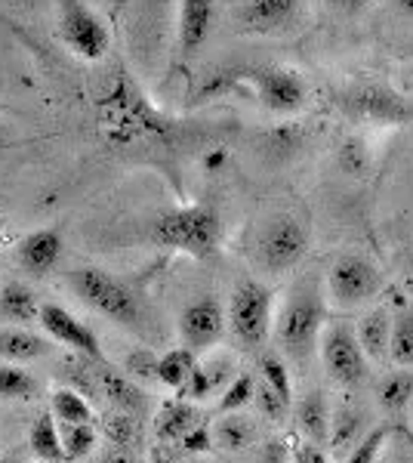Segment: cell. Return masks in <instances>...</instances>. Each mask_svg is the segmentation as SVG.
I'll list each match as a JSON object with an SVG mask.
<instances>
[{"instance_id": "6da1fadb", "label": "cell", "mask_w": 413, "mask_h": 463, "mask_svg": "<svg viewBox=\"0 0 413 463\" xmlns=\"http://www.w3.org/2000/svg\"><path fill=\"white\" fill-rule=\"evenodd\" d=\"M93 115L102 143L111 148L164 143L173 133V121L148 102V96L142 93V87L130 78L124 65H117L96 93Z\"/></svg>"}, {"instance_id": "7a4b0ae2", "label": "cell", "mask_w": 413, "mask_h": 463, "mask_svg": "<svg viewBox=\"0 0 413 463\" xmlns=\"http://www.w3.org/2000/svg\"><path fill=\"white\" fill-rule=\"evenodd\" d=\"M152 241L192 260H210L222 244V216L213 204L173 207L152 222Z\"/></svg>"}, {"instance_id": "3957f363", "label": "cell", "mask_w": 413, "mask_h": 463, "mask_svg": "<svg viewBox=\"0 0 413 463\" xmlns=\"http://www.w3.org/2000/svg\"><path fill=\"white\" fill-rule=\"evenodd\" d=\"M71 288L74 294L84 300L89 309L99 312L102 318L115 321V325L127 327V331H142L145 327V303L127 285L124 279H117L115 272L102 266H80L71 272Z\"/></svg>"}, {"instance_id": "277c9868", "label": "cell", "mask_w": 413, "mask_h": 463, "mask_svg": "<svg viewBox=\"0 0 413 463\" xmlns=\"http://www.w3.org/2000/svg\"><path fill=\"white\" fill-rule=\"evenodd\" d=\"M327 325V300L318 281H299L290 290L287 303H284L281 316L275 318V337L284 346V353L296 362H305L314 349L318 337Z\"/></svg>"}, {"instance_id": "5b68a950", "label": "cell", "mask_w": 413, "mask_h": 463, "mask_svg": "<svg viewBox=\"0 0 413 463\" xmlns=\"http://www.w3.org/2000/svg\"><path fill=\"white\" fill-rule=\"evenodd\" d=\"M312 250V232L299 216L275 213L259 226L253 238V257L268 275H281L296 269Z\"/></svg>"}, {"instance_id": "8992f818", "label": "cell", "mask_w": 413, "mask_h": 463, "mask_svg": "<svg viewBox=\"0 0 413 463\" xmlns=\"http://www.w3.org/2000/svg\"><path fill=\"white\" fill-rule=\"evenodd\" d=\"M56 32L62 47L80 62H102L111 50V32L87 0H56Z\"/></svg>"}, {"instance_id": "52a82bcc", "label": "cell", "mask_w": 413, "mask_h": 463, "mask_svg": "<svg viewBox=\"0 0 413 463\" xmlns=\"http://www.w3.org/2000/svg\"><path fill=\"white\" fill-rule=\"evenodd\" d=\"M225 321L244 349H262L275 334V294L262 281H241L231 294Z\"/></svg>"}, {"instance_id": "ba28073f", "label": "cell", "mask_w": 413, "mask_h": 463, "mask_svg": "<svg viewBox=\"0 0 413 463\" xmlns=\"http://www.w3.org/2000/svg\"><path fill=\"white\" fill-rule=\"evenodd\" d=\"M247 96L277 118L299 115L309 102V84L303 74L284 65H259L247 69Z\"/></svg>"}, {"instance_id": "9c48e42d", "label": "cell", "mask_w": 413, "mask_h": 463, "mask_svg": "<svg viewBox=\"0 0 413 463\" xmlns=\"http://www.w3.org/2000/svg\"><path fill=\"white\" fill-rule=\"evenodd\" d=\"M386 288L382 272L367 257L343 253L327 269V290L324 297L340 309H358V306L377 300Z\"/></svg>"}, {"instance_id": "30bf717a", "label": "cell", "mask_w": 413, "mask_h": 463, "mask_svg": "<svg viewBox=\"0 0 413 463\" xmlns=\"http://www.w3.org/2000/svg\"><path fill=\"white\" fill-rule=\"evenodd\" d=\"M318 355L327 377L343 390H358L371 374V362H367L364 349L358 346L355 331L345 321L324 325V331L318 337Z\"/></svg>"}, {"instance_id": "8fae6325", "label": "cell", "mask_w": 413, "mask_h": 463, "mask_svg": "<svg viewBox=\"0 0 413 463\" xmlns=\"http://www.w3.org/2000/svg\"><path fill=\"white\" fill-rule=\"evenodd\" d=\"M303 0H238L235 25L241 34L281 37L299 28Z\"/></svg>"}, {"instance_id": "7c38bea8", "label": "cell", "mask_w": 413, "mask_h": 463, "mask_svg": "<svg viewBox=\"0 0 413 463\" xmlns=\"http://www.w3.org/2000/svg\"><path fill=\"white\" fill-rule=\"evenodd\" d=\"M225 327H229L225 309L213 294L198 297V300H192L179 312V340L194 355L210 353L225 337Z\"/></svg>"}, {"instance_id": "4fadbf2b", "label": "cell", "mask_w": 413, "mask_h": 463, "mask_svg": "<svg viewBox=\"0 0 413 463\" xmlns=\"http://www.w3.org/2000/svg\"><path fill=\"white\" fill-rule=\"evenodd\" d=\"M37 325L47 331L50 340L62 343V346L71 349L74 355H84L89 362L105 364V353H102V343L96 337V331L89 325H84L80 318H74L65 306L43 303L41 312H37Z\"/></svg>"}, {"instance_id": "5bb4252c", "label": "cell", "mask_w": 413, "mask_h": 463, "mask_svg": "<svg viewBox=\"0 0 413 463\" xmlns=\"http://www.w3.org/2000/svg\"><path fill=\"white\" fill-rule=\"evenodd\" d=\"M65 250V238L59 226H43L28 232L25 238L16 244V263L25 269V275L32 279H47L52 269L59 266Z\"/></svg>"}, {"instance_id": "9a60e30c", "label": "cell", "mask_w": 413, "mask_h": 463, "mask_svg": "<svg viewBox=\"0 0 413 463\" xmlns=\"http://www.w3.org/2000/svg\"><path fill=\"white\" fill-rule=\"evenodd\" d=\"M216 28V0H179L176 10V43L183 59L204 50Z\"/></svg>"}, {"instance_id": "2e32d148", "label": "cell", "mask_w": 413, "mask_h": 463, "mask_svg": "<svg viewBox=\"0 0 413 463\" xmlns=\"http://www.w3.org/2000/svg\"><path fill=\"white\" fill-rule=\"evenodd\" d=\"M358 337V346L364 349L367 362H389V340H392V312L386 306L367 309L358 325L352 327Z\"/></svg>"}, {"instance_id": "e0dca14e", "label": "cell", "mask_w": 413, "mask_h": 463, "mask_svg": "<svg viewBox=\"0 0 413 463\" xmlns=\"http://www.w3.org/2000/svg\"><path fill=\"white\" fill-rule=\"evenodd\" d=\"M50 340L41 337V334L28 331V327H0V358L13 364H25L34 362V358L50 355Z\"/></svg>"}, {"instance_id": "ac0fdd59", "label": "cell", "mask_w": 413, "mask_h": 463, "mask_svg": "<svg viewBox=\"0 0 413 463\" xmlns=\"http://www.w3.org/2000/svg\"><path fill=\"white\" fill-rule=\"evenodd\" d=\"M194 423H201L198 408L189 399H170L155 414V436L161 442H179Z\"/></svg>"}, {"instance_id": "d6986e66", "label": "cell", "mask_w": 413, "mask_h": 463, "mask_svg": "<svg viewBox=\"0 0 413 463\" xmlns=\"http://www.w3.org/2000/svg\"><path fill=\"white\" fill-rule=\"evenodd\" d=\"M99 390L105 399L117 411H124V414L136 417L142 414V408H145V392H142V386H136L133 377L121 374V371H111V368L99 371Z\"/></svg>"}, {"instance_id": "ffe728a7", "label": "cell", "mask_w": 413, "mask_h": 463, "mask_svg": "<svg viewBox=\"0 0 413 463\" xmlns=\"http://www.w3.org/2000/svg\"><path fill=\"white\" fill-rule=\"evenodd\" d=\"M367 432V423H364V414L349 405L330 411V432H327V442L333 445V454L336 458H345Z\"/></svg>"}, {"instance_id": "44dd1931", "label": "cell", "mask_w": 413, "mask_h": 463, "mask_svg": "<svg viewBox=\"0 0 413 463\" xmlns=\"http://www.w3.org/2000/svg\"><path fill=\"white\" fill-rule=\"evenodd\" d=\"M37 312H41V303H37L34 290L28 285H22V281H6V285L0 288V318L28 327L32 321H37Z\"/></svg>"}, {"instance_id": "7402d4cb", "label": "cell", "mask_w": 413, "mask_h": 463, "mask_svg": "<svg viewBox=\"0 0 413 463\" xmlns=\"http://www.w3.org/2000/svg\"><path fill=\"white\" fill-rule=\"evenodd\" d=\"M296 427L303 432L305 442L324 445L327 432H330V405L324 399V392H309L303 402L296 405Z\"/></svg>"}, {"instance_id": "603a6c76", "label": "cell", "mask_w": 413, "mask_h": 463, "mask_svg": "<svg viewBox=\"0 0 413 463\" xmlns=\"http://www.w3.org/2000/svg\"><path fill=\"white\" fill-rule=\"evenodd\" d=\"M213 432V448H222V451H247L253 442H257V427L241 414V411H231V414H222L220 420L210 427Z\"/></svg>"}, {"instance_id": "cb8c5ba5", "label": "cell", "mask_w": 413, "mask_h": 463, "mask_svg": "<svg viewBox=\"0 0 413 463\" xmlns=\"http://www.w3.org/2000/svg\"><path fill=\"white\" fill-rule=\"evenodd\" d=\"M28 448L41 463H62V439H59V420L52 414H37L28 430Z\"/></svg>"}, {"instance_id": "d4e9b609", "label": "cell", "mask_w": 413, "mask_h": 463, "mask_svg": "<svg viewBox=\"0 0 413 463\" xmlns=\"http://www.w3.org/2000/svg\"><path fill=\"white\" fill-rule=\"evenodd\" d=\"M377 399L386 414H392V417L404 414L413 402V368H398L392 374L382 377L377 386Z\"/></svg>"}, {"instance_id": "484cf974", "label": "cell", "mask_w": 413, "mask_h": 463, "mask_svg": "<svg viewBox=\"0 0 413 463\" xmlns=\"http://www.w3.org/2000/svg\"><path fill=\"white\" fill-rule=\"evenodd\" d=\"M194 364H198V355H194L192 349H185V346L167 349L164 355H157V371H155L157 383H164L167 390L179 392L194 371Z\"/></svg>"}, {"instance_id": "4316f807", "label": "cell", "mask_w": 413, "mask_h": 463, "mask_svg": "<svg viewBox=\"0 0 413 463\" xmlns=\"http://www.w3.org/2000/svg\"><path fill=\"white\" fill-rule=\"evenodd\" d=\"M389 362L395 368H413V306H404L401 312H392Z\"/></svg>"}, {"instance_id": "83f0119b", "label": "cell", "mask_w": 413, "mask_h": 463, "mask_svg": "<svg viewBox=\"0 0 413 463\" xmlns=\"http://www.w3.org/2000/svg\"><path fill=\"white\" fill-rule=\"evenodd\" d=\"M50 408L59 423H93L96 420L93 405H89L87 395L78 392L74 386H62V390L52 392Z\"/></svg>"}, {"instance_id": "f1b7e54d", "label": "cell", "mask_w": 413, "mask_h": 463, "mask_svg": "<svg viewBox=\"0 0 413 463\" xmlns=\"http://www.w3.org/2000/svg\"><path fill=\"white\" fill-rule=\"evenodd\" d=\"M59 439H62L65 460H84L99 445V430L96 423H59Z\"/></svg>"}, {"instance_id": "f546056e", "label": "cell", "mask_w": 413, "mask_h": 463, "mask_svg": "<svg viewBox=\"0 0 413 463\" xmlns=\"http://www.w3.org/2000/svg\"><path fill=\"white\" fill-rule=\"evenodd\" d=\"M336 167H340L345 176H367L373 170V148L367 146L364 137L352 133V137H345L340 148H336Z\"/></svg>"}, {"instance_id": "4dcf8cb0", "label": "cell", "mask_w": 413, "mask_h": 463, "mask_svg": "<svg viewBox=\"0 0 413 463\" xmlns=\"http://www.w3.org/2000/svg\"><path fill=\"white\" fill-rule=\"evenodd\" d=\"M37 380L32 371H25L22 364L4 362L0 364V399L4 402H28L37 395Z\"/></svg>"}, {"instance_id": "1f68e13d", "label": "cell", "mask_w": 413, "mask_h": 463, "mask_svg": "<svg viewBox=\"0 0 413 463\" xmlns=\"http://www.w3.org/2000/svg\"><path fill=\"white\" fill-rule=\"evenodd\" d=\"M259 380L262 383H268L272 390L281 395V399H287L293 405V383H290V374H287V364H284L281 355H272L266 353L259 362Z\"/></svg>"}, {"instance_id": "d6a6232c", "label": "cell", "mask_w": 413, "mask_h": 463, "mask_svg": "<svg viewBox=\"0 0 413 463\" xmlns=\"http://www.w3.org/2000/svg\"><path fill=\"white\" fill-rule=\"evenodd\" d=\"M253 390H257V380L250 374H238L229 380V386L220 395V414H231V411H241L253 402Z\"/></svg>"}, {"instance_id": "836d02e7", "label": "cell", "mask_w": 413, "mask_h": 463, "mask_svg": "<svg viewBox=\"0 0 413 463\" xmlns=\"http://www.w3.org/2000/svg\"><path fill=\"white\" fill-rule=\"evenodd\" d=\"M386 442H389V430H382V427L367 430L364 436H361V442H358L343 458V463H377L380 454H382V448H386Z\"/></svg>"}, {"instance_id": "e575fe53", "label": "cell", "mask_w": 413, "mask_h": 463, "mask_svg": "<svg viewBox=\"0 0 413 463\" xmlns=\"http://www.w3.org/2000/svg\"><path fill=\"white\" fill-rule=\"evenodd\" d=\"M253 402H257V408H259V414L266 417V420H272V423H281L284 417H287V411H290V402L287 399H281L272 386L268 383H257V390H253Z\"/></svg>"}, {"instance_id": "d590c367", "label": "cell", "mask_w": 413, "mask_h": 463, "mask_svg": "<svg viewBox=\"0 0 413 463\" xmlns=\"http://www.w3.org/2000/svg\"><path fill=\"white\" fill-rule=\"evenodd\" d=\"M105 436H108L111 445L130 448L133 442H136V420H133V414L117 411V414L105 417Z\"/></svg>"}, {"instance_id": "8d00e7d4", "label": "cell", "mask_w": 413, "mask_h": 463, "mask_svg": "<svg viewBox=\"0 0 413 463\" xmlns=\"http://www.w3.org/2000/svg\"><path fill=\"white\" fill-rule=\"evenodd\" d=\"M201 368H204V374L210 380V390L213 392H222L225 386H229V380L235 377V364H231V358H225V355L207 358V362H201Z\"/></svg>"}, {"instance_id": "74e56055", "label": "cell", "mask_w": 413, "mask_h": 463, "mask_svg": "<svg viewBox=\"0 0 413 463\" xmlns=\"http://www.w3.org/2000/svg\"><path fill=\"white\" fill-rule=\"evenodd\" d=\"M179 445L189 454H207V451H213V432H210L207 423H194V427L179 439Z\"/></svg>"}, {"instance_id": "f35d334b", "label": "cell", "mask_w": 413, "mask_h": 463, "mask_svg": "<svg viewBox=\"0 0 413 463\" xmlns=\"http://www.w3.org/2000/svg\"><path fill=\"white\" fill-rule=\"evenodd\" d=\"M127 371H130L136 380H157V355L152 349H136L130 358H127Z\"/></svg>"}, {"instance_id": "ab89813d", "label": "cell", "mask_w": 413, "mask_h": 463, "mask_svg": "<svg viewBox=\"0 0 413 463\" xmlns=\"http://www.w3.org/2000/svg\"><path fill=\"white\" fill-rule=\"evenodd\" d=\"M290 454H293V463H330L327 454L321 451V445L305 442V439H296L290 448Z\"/></svg>"}, {"instance_id": "60d3db41", "label": "cell", "mask_w": 413, "mask_h": 463, "mask_svg": "<svg viewBox=\"0 0 413 463\" xmlns=\"http://www.w3.org/2000/svg\"><path fill=\"white\" fill-rule=\"evenodd\" d=\"M371 4H373V0H327L330 10L340 13V16H345V19L361 16L364 10H371Z\"/></svg>"}, {"instance_id": "b9f144b4", "label": "cell", "mask_w": 413, "mask_h": 463, "mask_svg": "<svg viewBox=\"0 0 413 463\" xmlns=\"http://www.w3.org/2000/svg\"><path fill=\"white\" fill-rule=\"evenodd\" d=\"M96 463H139L136 458L130 454V448H124V445H115L111 451H105L99 460Z\"/></svg>"}, {"instance_id": "7bdbcfd3", "label": "cell", "mask_w": 413, "mask_h": 463, "mask_svg": "<svg viewBox=\"0 0 413 463\" xmlns=\"http://www.w3.org/2000/svg\"><path fill=\"white\" fill-rule=\"evenodd\" d=\"M222 164H225V152H222V148H213V152H207V155H204L207 174H220Z\"/></svg>"}, {"instance_id": "ee69618b", "label": "cell", "mask_w": 413, "mask_h": 463, "mask_svg": "<svg viewBox=\"0 0 413 463\" xmlns=\"http://www.w3.org/2000/svg\"><path fill=\"white\" fill-rule=\"evenodd\" d=\"M395 10H398V16L413 22V0H395Z\"/></svg>"}, {"instance_id": "f6af8a7d", "label": "cell", "mask_w": 413, "mask_h": 463, "mask_svg": "<svg viewBox=\"0 0 413 463\" xmlns=\"http://www.w3.org/2000/svg\"><path fill=\"white\" fill-rule=\"evenodd\" d=\"M0 463H25V458H22L19 451H13V454H4V458H0Z\"/></svg>"}, {"instance_id": "bcb514c9", "label": "cell", "mask_w": 413, "mask_h": 463, "mask_svg": "<svg viewBox=\"0 0 413 463\" xmlns=\"http://www.w3.org/2000/svg\"><path fill=\"white\" fill-rule=\"evenodd\" d=\"M148 463H173V460L167 458V454H161V451H155V454H152V458H148Z\"/></svg>"}, {"instance_id": "7dc6e473", "label": "cell", "mask_w": 413, "mask_h": 463, "mask_svg": "<svg viewBox=\"0 0 413 463\" xmlns=\"http://www.w3.org/2000/svg\"><path fill=\"white\" fill-rule=\"evenodd\" d=\"M164 4H170V0H145V6H164Z\"/></svg>"}, {"instance_id": "c3c4849f", "label": "cell", "mask_w": 413, "mask_h": 463, "mask_svg": "<svg viewBox=\"0 0 413 463\" xmlns=\"http://www.w3.org/2000/svg\"><path fill=\"white\" fill-rule=\"evenodd\" d=\"M4 232H6V220L0 216V238H4Z\"/></svg>"}, {"instance_id": "681fc988", "label": "cell", "mask_w": 413, "mask_h": 463, "mask_svg": "<svg viewBox=\"0 0 413 463\" xmlns=\"http://www.w3.org/2000/svg\"><path fill=\"white\" fill-rule=\"evenodd\" d=\"M0 143H4V137H0Z\"/></svg>"}]
</instances>
